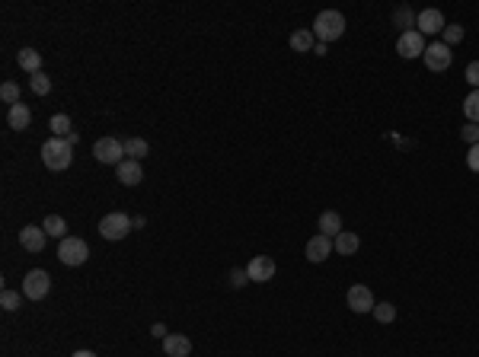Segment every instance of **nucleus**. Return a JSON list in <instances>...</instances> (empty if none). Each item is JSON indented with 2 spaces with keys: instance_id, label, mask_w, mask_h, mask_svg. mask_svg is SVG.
I'll return each instance as SVG.
<instances>
[{
  "instance_id": "obj_22",
  "label": "nucleus",
  "mask_w": 479,
  "mask_h": 357,
  "mask_svg": "<svg viewBox=\"0 0 479 357\" xmlns=\"http://www.w3.org/2000/svg\"><path fill=\"white\" fill-rule=\"evenodd\" d=\"M317 35H313V29H298V32L291 35V51H313V45H317Z\"/></svg>"
},
{
  "instance_id": "obj_18",
  "label": "nucleus",
  "mask_w": 479,
  "mask_h": 357,
  "mask_svg": "<svg viewBox=\"0 0 479 357\" xmlns=\"http://www.w3.org/2000/svg\"><path fill=\"white\" fill-rule=\"evenodd\" d=\"M16 61H20V67L26 70L29 77L42 70V55H39L35 48H20V51H16Z\"/></svg>"
},
{
  "instance_id": "obj_11",
  "label": "nucleus",
  "mask_w": 479,
  "mask_h": 357,
  "mask_svg": "<svg viewBox=\"0 0 479 357\" xmlns=\"http://www.w3.org/2000/svg\"><path fill=\"white\" fill-rule=\"evenodd\" d=\"M445 13L441 10H422V13L416 16V29L422 35H435V32H445Z\"/></svg>"
},
{
  "instance_id": "obj_15",
  "label": "nucleus",
  "mask_w": 479,
  "mask_h": 357,
  "mask_svg": "<svg viewBox=\"0 0 479 357\" xmlns=\"http://www.w3.org/2000/svg\"><path fill=\"white\" fill-rule=\"evenodd\" d=\"M7 124H10L13 131H26L29 124H32V109H29L26 103L10 105V112H7Z\"/></svg>"
},
{
  "instance_id": "obj_33",
  "label": "nucleus",
  "mask_w": 479,
  "mask_h": 357,
  "mask_svg": "<svg viewBox=\"0 0 479 357\" xmlns=\"http://www.w3.org/2000/svg\"><path fill=\"white\" fill-rule=\"evenodd\" d=\"M466 166H470V172H479V144H473L466 150Z\"/></svg>"
},
{
  "instance_id": "obj_5",
  "label": "nucleus",
  "mask_w": 479,
  "mask_h": 357,
  "mask_svg": "<svg viewBox=\"0 0 479 357\" xmlns=\"http://www.w3.org/2000/svg\"><path fill=\"white\" fill-rule=\"evenodd\" d=\"M58 259H61L64 265L77 268L90 259V246H87L80 236H68V240H61V246H58Z\"/></svg>"
},
{
  "instance_id": "obj_6",
  "label": "nucleus",
  "mask_w": 479,
  "mask_h": 357,
  "mask_svg": "<svg viewBox=\"0 0 479 357\" xmlns=\"http://www.w3.org/2000/svg\"><path fill=\"white\" fill-rule=\"evenodd\" d=\"M49 290H51V278L42 268H35V271H29V275L23 278V297H26V300H45Z\"/></svg>"
},
{
  "instance_id": "obj_28",
  "label": "nucleus",
  "mask_w": 479,
  "mask_h": 357,
  "mask_svg": "<svg viewBox=\"0 0 479 357\" xmlns=\"http://www.w3.org/2000/svg\"><path fill=\"white\" fill-rule=\"evenodd\" d=\"M0 99H4V103H10V105L20 103V83H13V80L4 83V86H0Z\"/></svg>"
},
{
  "instance_id": "obj_9",
  "label": "nucleus",
  "mask_w": 479,
  "mask_h": 357,
  "mask_svg": "<svg viewBox=\"0 0 479 357\" xmlns=\"http://www.w3.org/2000/svg\"><path fill=\"white\" fill-rule=\"evenodd\" d=\"M345 300H348V306H352V313H374V306H377L368 284H352Z\"/></svg>"
},
{
  "instance_id": "obj_7",
  "label": "nucleus",
  "mask_w": 479,
  "mask_h": 357,
  "mask_svg": "<svg viewBox=\"0 0 479 357\" xmlns=\"http://www.w3.org/2000/svg\"><path fill=\"white\" fill-rule=\"evenodd\" d=\"M425 35L419 32V29H409V32L400 35V41H396V51H400V58H406V61H412V58H422L425 55Z\"/></svg>"
},
{
  "instance_id": "obj_36",
  "label": "nucleus",
  "mask_w": 479,
  "mask_h": 357,
  "mask_svg": "<svg viewBox=\"0 0 479 357\" xmlns=\"http://www.w3.org/2000/svg\"><path fill=\"white\" fill-rule=\"evenodd\" d=\"M313 51H317V55H326L329 45H326V41H317V45H313Z\"/></svg>"
},
{
  "instance_id": "obj_32",
  "label": "nucleus",
  "mask_w": 479,
  "mask_h": 357,
  "mask_svg": "<svg viewBox=\"0 0 479 357\" xmlns=\"http://www.w3.org/2000/svg\"><path fill=\"white\" fill-rule=\"evenodd\" d=\"M466 83H470V86L473 89H479V61H470V64H466Z\"/></svg>"
},
{
  "instance_id": "obj_14",
  "label": "nucleus",
  "mask_w": 479,
  "mask_h": 357,
  "mask_svg": "<svg viewBox=\"0 0 479 357\" xmlns=\"http://www.w3.org/2000/svg\"><path fill=\"white\" fill-rule=\"evenodd\" d=\"M118 182H122V186H128V188H134L141 182V178H144V169H141V163L138 160H122V163H118Z\"/></svg>"
},
{
  "instance_id": "obj_10",
  "label": "nucleus",
  "mask_w": 479,
  "mask_h": 357,
  "mask_svg": "<svg viewBox=\"0 0 479 357\" xmlns=\"http://www.w3.org/2000/svg\"><path fill=\"white\" fill-rule=\"evenodd\" d=\"M246 275H250L253 284H265L275 278V259L272 255H256V259H250V265H246Z\"/></svg>"
},
{
  "instance_id": "obj_29",
  "label": "nucleus",
  "mask_w": 479,
  "mask_h": 357,
  "mask_svg": "<svg viewBox=\"0 0 479 357\" xmlns=\"http://www.w3.org/2000/svg\"><path fill=\"white\" fill-rule=\"evenodd\" d=\"M445 45L447 48H451V45H457V41H464V26H457V22H454V26H445Z\"/></svg>"
},
{
  "instance_id": "obj_13",
  "label": "nucleus",
  "mask_w": 479,
  "mask_h": 357,
  "mask_svg": "<svg viewBox=\"0 0 479 357\" xmlns=\"http://www.w3.org/2000/svg\"><path fill=\"white\" fill-rule=\"evenodd\" d=\"M45 240H49V233H45L42 227H35V223H29V227L20 230V246L26 249V252H42L45 249Z\"/></svg>"
},
{
  "instance_id": "obj_4",
  "label": "nucleus",
  "mask_w": 479,
  "mask_h": 357,
  "mask_svg": "<svg viewBox=\"0 0 479 357\" xmlns=\"http://www.w3.org/2000/svg\"><path fill=\"white\" fill-rule=\"evenodd\" d=\"M93 157L103 166H118L125 160V144L118 138H99L96 144H93Z\"/></svg>"
},
{
  "instance_id": "obj_26",
  "label": "nucleus",
  "mask_w": 479,
  "mask_h": 357,
  "mask_svg": "<svg viewBox=\"0 0 479 357\" xmlns=\"http://www.w3.org/2000/svg\"><path fill=\"white\" fill-rule=\"evenodd\" d=\"M374 319H377V323H383V325H390L396 319V306H393V303H377V306H374Z\"/></svg>"
},
{
  "instance_id": "obj_19",
  "label": "nucleus",
  "mask_w": 479,
  "mask_h": 357,
  "mask_svg": "<svg viewBox=\"0 0 479 357\" xmlns=\"http://www.w3.org/2000/svg\"><path fill=\"white\" fill-rule=\"evenodd\" d=\"M333 246H336V252L339 255H355L358 249H362V240H358L352 230H342V233L333 240Z\"/></svg>"
},
{
  "instance_id": "obj_25",
  "label": "nucleus",
  "mask_w": 479,
  "mask_h": 357,
  "mask_svg": "<svg viewBox=\"0 0 479 357\" xmlns=\"http://www.w3.org/2000/svg\"><path fill=\"white\" fill-rule=\"evenodd\" d=\"M49 128H51V134H55V138H70V118L61 115V112H58V115H51Z\"/></svg>"
},
{
  "instance_id": "obj_31",
  "label": "nucleus",
  "mask_w": 479,
  "mask_h": 357,
  "mask_svg": "<svg viewBox=\"0 0 479 357\" xmlns=\"http://www.w3.org/2000/svg\"><path fill=\"white\" fill-rule=\"evenodd\" d=\"M460 138H464L470 147H473V144H479V124L466 122V124H464V131H460Z\"/></svg>"
},
{
  "instance_id": "obj_37",
  "label": "nucleus",
  "mask_w": 479,
  "mask_h": 357,
  "mask_svg": "<svg viewBox=\"0 0 479 357\" xmlns=\"http://www.w3.org/2000/svg\"><path fill=\"white\" fill-rule=\"evenodd\" d=\"M70 357H96V354H93V351H74Z\"/></svg>"
},
{
  "instance_id": "obj_30",
  "label": "nucleus",
  "mask_w": 479,
  "mask_h": 357,
  "mask_svg": "<svg viewBox=\"0 0 479 357\" xmlns=\"http://www.w3.org/2000/svg\"><path fill=\"white\" fill-rule=\"evenodd\" d=\"M0 306L7 309V313L20 309V294H16V290H4V294H0Z\"/></svg>"
},
{
  "instance_id": "obj_27",
  "label": "nucleus",
  "mask_w": 479,
  "mask_h": 357,
  "mask_svg": "<svg viewBox=\"0 0 479 357\" xmlns=\"http://www.w3.org/2000/svg\"><path fill=\"white\" fill-rule=\"evenodd\" d=\"M393 20H396V26L403 29V32H409V26H416V13H412L409 7H400L393 13Z\"/></svg>"
},
{
  "instance_id": "obj_1",
  "label": "nucleus",
  "mask_w": 479,
  "mask_h": 357,
  "mask_svg": "<svg viewBox=\"0 0 479 357\" xmlns=\"http://www.w3.org/2000/svg\"><path fill=\"white\" fill-rule=\"evenodd\" d=\"M42 163L51 172H64L74 163V144L68 138H49L42 144Z\"/></svg>"
},
{
  "instance_id": "obj_12",
  "label": "nucleus",
  "mask_w": 479,
  "mask_h": 357,
  "mask_svg": "<svg viewBox=\"0 0 479 357\" xmlns=\"http://www.w3.org/2000/svg\"><path fill=\"white\" fill-rule=\"evenodd\" d=\"M333 252H336L333 240H329V236H323V233H317L310 242H307V261H313V265H319V261H326Z\"/></svg>"
},
{
  "instance_id": "obj_2",
  "label": "nucleus",
  "mask_w": 479,
  "mask_h": 357,
  "mask_svg": "<svg viewBox=\"0 0 479 357\" xmlns=\"http://www.w3.org/2000/svg\"><path fill=\"white\" fill-rule=\"evenodd\" d=\"M313 35H317L319 41H336L345 35V16L339 13V10H323V13H317V20H313Z\"/></svg>"
},
{
  "instance_id": "obj_21",
  "label": "nucleus",
  "mask_w": 479,
  "mask_h": 357,
  "mask_svg": "<svg viewBox=\"0 0 479 357\" xmlns=\"http://www.w3.org/2000/svg\"><path fill=\"white\" fill-rule=\"evenodd\" d=\"M42 230L49 236H55V240H68V223H64V217H58V214H49V217H45Z\"/></svg>"
},
{
  "instance_id": "obj_8",
  "label": "nucleus",
  "mask_w": 479,
  "mask_h": 357,
  "mask_svg": "<svg viewBox=\"0 0 479 357\" xmlns=\"http://www.w3.org/2000/svg\"><path fill=\"white\" fill-rule=\"evenodd\" d=\"M425 67L428 70H435V74H445L447 67H451V48H447L445 41H431L428 48H425Z\"/></svg>"
},
{
  "instance_id": "obj_23",
  "label": "nucleus",
  "mask_w": 479,
  "mask_h": 357,
  "mask_svg": "<svg viewBox=\"0 0 479 357\" xmlns=\"http://www.w3.org/2000/svg\"><path fill=\"white\" fill-rule=\"evenodd\" d=\"M29 89H32L35 96H49V93H51V80L45 77V70H39V74L29 77Z\"/></svg>"
},
{
  "instance_id": "obj_34",
  "label": "nucleus",
  "mask_w": 479,
  "mask_h": 357,
  "mask_svg": "<svg viewBox=\"0 0 479 357\" xmlns=\"http://www.w3.org/2000/svg\"><path fill=\"white\" fill-rule=\"evenodd\" d=\"M246 281H250V275H246V268H236L234 275H230V284H234V287H243Z\"/></svg>"
},
{
  "instance_id": "obj_24",
  "label": "nucleus",
  "mask_w": 479,
  "mask_h": 357,
  "mask_svg": "<svg viewBox=\"0 0 479 357\" xmlns=\"http://www.w3.org/2000/svg\"><path fill=\"white\" fill-rule=\"evenodd\" d=\"M464 115H466V122L479 124V89H473L470 96L464 99Z\"/></svg>"
},
{
  "instance_id": "obj_3",
  "label": "nucleus",
  "mask_w": 479,
  "mask_h": 357,
  "mask_svg": "<svg viewBox=\"0 0 479 357\" xmlns=\"http://www.w3.org/2000/svg\"><path fill=\"white\" fill-rule=\"evenodd\" d=\"M132 227H134V220L128 217V214L112 211V214H106V217L99 220V236L109 240V242H118V240H125V236L132 233Z\"/></svg>"
},
{
  "instance_id": "obj_20",
  "label": "nucleus",
  "mask_w": 479,
  "mask_h": 357,
  "mask_svg": "<svg viewBox=\"0 0 479 357\" xmlns=\"http://www.w3.org/2000/svg\"><path fill=\"white\" fill-rule=\"evenodd\" d=\"M122 144H125V157L128 160H144L147 153H151V144H147L144 138H128V141H122Z\"/></svg>"
},
{
  "instance_id": "obj_17",
  "label": "nucleus",
  "mask_w": 479,
  "mask_h": 357,
  "mask_svg": "<svg viewBox=\"0 0 479 357\" xmlns=\"http://www.w3.org/2000/svg\"><path fill=\"white\" fill-rule=\"evenodd\" d=\"M319 233L329 236V240H336V236L342 233V217H339V211H323V214H319Z\"/></svg>"
},
{
  "instance_id": "obj_16",
  "label": "nucleus",
  "mask_w": 479,
  "mask_h": 357,
  "mask_svg": "<svg viewBox=\"0 0 479 357\" xmlns=\"http://www.w3.org/2000/svg\"><path fill=\"white\" fill-rule=\"evenodd\" d=\"M163 354L167 357H189L192 354V342H189L186 335H167L163 338Z\"/></svg>"
},
{
  "instance_id": "obj_35",
  "label": "nucleus",
  "mask_w": 479,
  "mask_h": 357,
  "mask_svg": "<svg viewBox=\"0 0 479 357\" xmlns=\"http://www.w3.org/2000/svg\"><path fill=\"white\" fill-rule=\"evenodd\" d=\"M151 335H153V338H160V342H163V338H167L170 332H167V325H163V323H153V325H151Z\"/></svg>"
}]
</instances>
